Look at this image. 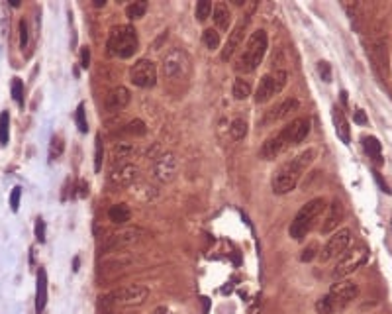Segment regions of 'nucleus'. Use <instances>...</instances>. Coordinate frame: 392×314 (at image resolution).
Masks as SVG:
<instances>
[{"instance_id":"40","label":"nucleus","mask_w":392,"mask_h":314,"mask_svg":"<svg viewBox=\"0 0 392 314\" xmlns=\"http://www.w3.org/2000/svg\"><path fill=\"white\" fill-rule=\"evenodd\" d=\"M20 197H22V189L20 186H14L12 193H10V208L16 212L20 206Z\"/></svg>"},{"instance_id":"23","label":"nucleus","mask_w":392,"mask_h":314,"mask_svg":"<svg viewBox=\"0 0 392 314\" xmlns=\"http://www.w3.org/2000/svg\"><path fill=\"white\" fill-rule=\"evenodd\" d=\"M281 153H285V148H283V144H281V140H279L277 134H273L271 138H267V140L263 142L261 149H259V157L265 159V161L277 159Z\"/></svg>"},{"instance_id":"13","label":"nucleus","mask_w":392,"mask_h":314,"mask_svg":"<svg viewBox=\"0 0 392 314\" xmlns=\"http://www.w3.org/2000/svg\"><path fill=\"white\" fill-rule=\"evenodd\" d=\"M129 81L140 89H151L157 85V65L151 59H140L129 69Z\"/></svg>"},{"instance_id":"6","label":"nucleus","mask_w":392,"mask_h":314,"mask_svg":"<svg viewBox=\"0 0 392 314\" xmlns=\"http://www.w3.org/2000/svg\"><path fill=\"white\" fill-rule=\"evenodd\" d=\"M108 53L114 57H120V59H129L138 51L140 47V39H138V32L134 26H114L108 34L106 41Z\"/></svg>"},{"instance_id":"4","label":"nucleus","mask_w":392,"mask_h":314,"mask_svg":"<svg viewBox=\"0 0 392 314\" xmlns=\"http://www.w3.org/2000/svg\"><path fill=\"white\" fill-rule=\"evenodd\" d=\"M359 296V285L353 281H338L328 295L318 298L316 312L318 314H339L343 312Z\"/></svg>"},{"instance_id":"10","label":"nucleus","mask_w":392,"mask_h":314,"mask_svg":"<svg viewBox=\"0 0 392 314\" xmlns=\"http://www.w3.org/2000/svg\"><path fill=\"white\" fill-rule=\"evenodd\" d=\"M310 128H312V120H310L308 116H300V118H294V120H292L288 126H285L283 130H279L277 136H279V140H281L285 151L290 148L300 146L304 140L308 138Z\"/></svg>"},{"instance_id":"48","label":"nucleus","mask_w":392,"mask_h":314,"mask_svg":"<svg viewBox=\"0 0 392 314\" xmlns=\"http://www.w3.org/2000/svg\"><path fill=\"white\" fill-rule=\"evenodd\" d=\"M79 265H81V259L75 258V259H73V271H75V273L79 271Z\"/></svg>"},{"instance_id":"27","label":"nucleus","mask_w":392,"mask_h":314,"mask_svg":"<svg viewBox=\"0 0 392 314\" xmlns=\"http://www.w3.org/2000/svg\"><path fill=\"white\" fill-rule=\"evenodd\" d=\"M232 94H233V98H235V100H245V98H249L251 83L247 81V79H243V77L235 79V81H233Z\"/></svg>"},{"instance_id":"24","label":"nucleus","mask_w":392,"mask_h":314,"mask_svg":"<svg viewBox=\"0 0 392 314\" xmlns=\"http://www.w3.org/2000/svg\"><path fill=\"white\" fill-rule=\"evenodd\" d=\"M45 304H47V273H45V269H39L36 285V312L43 314Z\"/></svg>"},{"instance_id":"42","label":"nucleus","mask_w":392,"mask_h":314,"mask_svg":"<svg viewBox=\"0 0 392 314\" xmlns=\"http://www.w3.org/2000/svg\"><path fill=\"white\" fill-rule=\"evenodd\" d=\"M36 238L39 243L45 241V222L41 220V218H37L36 220Z\"/></svg>"},{"instance_id":"3","label":"nucleus","mask_w":392,"mask_h":314,"mask_svg":"<svg viewBox=\"0 0 392 314\" xmlns=\"http://www.w3.org/2000/svg\"><path fill=\"white\" fill-rule=\"evenodd\" d=\"M269 47V37L265 30H255L247 41L241 45V51L233 63V69L235 73L239 75H249L253 71H257V67L261 65L263 57L267 53Z\"/></svg>"},{"instance_id":"26","label":"nucleus","mask_w":392,"mask_h":314,"mask_svg":"<svg viewBox=\"0 0 392 314\" xmlns=\"http://www.w3.org/2000/svg\"><path fill=\"white\" fill-rule=\"evenodd\" d=\"M363 148H365V151L369 153V157L373 159L374 163H382V155H380V142L376 140V138H373V136H365L363 138Z\"/></svg>"},{"instance_id":"5","label":"nucleus","mask_w":392,"mask_h":314,"mask_svg":"<svg viewBox=\"0 0 392 314\" xmlns=\"http://www.w3.org/2000/svg\"><path fill=\"white\" fill-rule=\"evenodd\" d=\"M325 208H328V203H325V199H312L310 203H306L296 212V216H294V220L290 222V228H288V236L292 238V240L296 241H302L310 232H312V228L318 224L321 216H323V212H325Z\"/></svg>"},{"instance_id":"17","label":"nucleus","mask_w":392,"mask_h":314,"mask_svg":"<svg viewBox=\"0 0 392 314\" xmlns=\"http://www.w3.org/2000/svg\"><path fill=\"white\" fill-rule=\"evenodd\" d=\"M110 185L114 186H132L138 179H140V167L129 163V161H124V163H118V167H112L110 171Z\"/></svg>"},{"instance_id":"8","label":"nucleus","mask_w":392,"mask_h":314,"mask_svg":"<svg viewBox=\"0 0 392 314\" xmlns=\"http://www.w3.org/2000/svg\"><path fill=\"white\" fill-rule=\"evenodd\" d=\"M147 238V230L140 228V226H127V228H120L116 232H110L104 236V240L100 243L102 254H112V252H122L125 247H132L136 243Z\"/></svg>"},{"instance_id":"30","label":"nucleus","mask_w":392,"mask_h":314,"mask_svg":"<svg viewBox=\"0 0 392 314\" xmlns=\"http://www.w3.org/2000/svg\"><path fill=\"white\" fill-rule=\"evenodd\" d=\"M94 171L100 173L102 163H104V144H102V136L96 134V140H94Z\"/></svg>"},{"instance_id":"47","label":"nucleus","mask_w":392,"mask_h":314,"mask_svg":"<svg viewBox=\"0 0 392 314\" xmlns=\"http://www.w3.org/2000/svg\"><path fill=\"white\" fill-rule=\"evenodd\" d=\"M87 195H89V185L81 183V197H87Z\"/></svg>"},{"instance_id":"9","label":"nucleus","mask_w":392,"mask_h":314,"mask_svg":"<svg viewBox=\"0 0 392 314\" xmlns=\"http://www.w3.org/2000/svg\"><path fill=\"white\" fill-rule=\"evenodd\" d=\"M286 83H288V73L283 71V69H279L275 73L263 75L261 81H259V85H257V89H255V94H253L255 102L257 104H265L269 100H273L277 94L283 93Z\"/></svg>"},{"instance_id":"37","label":"nucleus","mask_w":392,"mask_h":314,"mask_svg":"<svg viewBox=\"0 0 392 314\" xmlns=\"http://www.w3.org/2000/svg\"><path fill=\"white\" fill-rule=\"evenodd\" d=\"M77 126H79V130H81L83 134H87L89 124H87V110H85V102H81V104H79V108H77Z\"/></svg>"},{"instance_id":"33","label":"nucleus","mask_w":392,"mask_h":314,"mask_svg":"<svg viewBox=\"0 0 392 314\" xmlns=\"http://www.w3.org/2000/svg\"><path fill=\"white\" fill-rule=\"evenodd\" d=\"M10 138V114L4 110L0 114V144L6 146Z\"/></svg>"},{"instance_id":"12","label":"nucleus","mask_w":392,"mask_h":314,"mask_svg":"<svg viewBox=\"0 0 392 314\" xmlns=\"http://www.w3.org/2000/svg\"><path fill=\"white\" fill-rule=\"evenodd\" d=\"M367 55L371 59V65H373V71L376 73L378 81L384 85L386 91L388 89V45L384 39H374L373 45L367 49Z\"/></svg>"},{"instance_id":"22","label":"nucleus","mask_w":392,"mask_h":314,"mask_svg":"<svg viewBox=\"0 0 392 314\" xmlns=\"http://www.w3.org/2000/svg\"><path fill=\"white\" fill-rule=\"evenodd\" d=\"M332 118H334V126H336V134L343 144H349L351 142V128H349V122L345 118L343 110L339 106L332 108Z\"/></svg>"},{"instance_id":"34","label":"nucleus","mask_w":392,"mask_h":314,"mask_svg":"<svg viewBox=\"0 0 392 314\" xmlns=\"http://www.w3.org/2000/svg\"><path fill=\"white\" fill-rule=\"evenodd\" d=\"M63 149H65V142L61 136H53L51 138V144H49V157L51 159H59L63 155Z\"/></svg>"},{"instance_id":"49","label":"nucleus","mask_w":392,"mask_h":314,"mask_svg":"<svg viewBox=\"0 0 392 314\" xmlns=\"http://www.w3.org/2000/svg\"><path fill=\"white\" fill-rule=\"evenodd\" d=\"M202 302H204V314L208 312V306H210V302H208V298L206 296H202Z\"/></svg>"},{"instance_id":"16","label":"nucleus","mask_w":392,"mask_h":314,"mask_svg":"<svg viewBox=\"0 0 392 314\" xmlns=\"http://www.w3.org/2000/svg\"><path fill=\"white\" fill-rule=\"evenodd\" d=\"M249 20H251V12L245 14L243 18H239V22L233 26V30L230 32V36H228V41H226V45L222 49V61H230L235 55V51L243 45V34H245V30L249 26Z\"/></svg>"},{"instance_id":"15","label":"nucleus","mask_w":392,"mask_h":314,"mask_svg":"<svg viewBox=\"0 0 392 314\" xmlns=\"http://www.w3.org/2000/svg\"><path fill=\"white\" fill-rule=\"evenodd\" d=\"M177 171L178 161L171 151H165V153H161L153 159L151 173H153V179L159 181V183H171L177 177Z\"/></svg>"},{"instance_id":"20","label":"nucleus","mask_w":392,"mask_h":314,"mask_svg":"<svg viewBox=\"0 0 392 314\" xmlns=\"http://www.w3.org/2000/svg\"><path fill=\"white\" fill-rule=\"evenodd\" d=\"M298 108H300V102H298L296 98H286V100H283L281 104H277L275 108H271V110L267 112V116H265V122H267V124H271V122L285 120V118H288L292 112H296Z\"/></svg>"},{"instance_id":"7","label":"nucleus","mask_w":392,"mask_h":314,"mask_svg":"<svg viewBox=\"0 0 392 314\" xmlns=\"http://www.w3.org/2000/svg\"><path fill=\"white\" fill-rule=\"evenodd\" d=\"M192 69V61L190 55L182 49V47H173L165 59L161 63V71L163 77L169 81V83H180V81H186L188 75Z\"/></svg>"},{"instance_id":"32","label":"nucleus","mask_w":392,"mask_h":314,"mask_svg":"<svg viewBox=\"0 0 392 314\" xmlns=\"http://www.w3.org/2000/svg\"><path fill=\"white\" fill-rule=\"evenodd\" d=\"M194 16L198 22H206L208 16H212V2H210V0H200V2H196Z\"/></svg>"},{"instance_id":"18","label":"nucleus","mask_w":392,"mask_h":314,"mask_svg":"<svg viewBox=\"0 0 392 314\" xmlns=\"http://www.w3.org/2000/svg\"><path fill=\"white\" fill-rule=\"evenodd\" d=\"M345 218V208L341 201H332V204H328L323 216H321V224H320V232L321 234H332V232H338V226L343 222Z\"/></svg>"},{"instance_id":"38","label":"nucleus","mask_w":392,"mask_h":314,"mask_svg":"<svg viewBox=\"0 0 392 314\" xmlns=\"http://www.w3.org/2000/svg\"><path fill=\"white\" fill-rule=\"evenodd\" d=\"M318 75L321 77L323 83H330L332 81V67L328 61H318Z\"/></svg>"},{"instance_id":"29","label":"nucleus","mask_w":392,"mask_h":314,"mask_svg":"<svg viewBox=\"0 0 392 314\" xmlns=\"http://www.w3.org/2000/svg\"><path fill=\"white\" fill-rule=\"evenodd\" d=\"M230 136L233 140H237V142L243 140L247 136V122L243 118H235L232 122V126H230Z\"/></svg>"},{"instance_id":"28","label":"nucleus","mask_w":392,"mask_h":314,"mask_svg":"<svg viewBox=\"0 0 392 314\" xmlns=\"http://www.w3.org/2000/svg\"><path fill=\"white\" fill-rule=\"evenodd\" d=\"M145 12H147V2L145 0H136V2H132V4L125 6V16L129 20L143 18Z\"/></svg>"},{"instance_id":"31","label":"nucleus","mask_w":392,"mask_h":314,"mask_svg":"<svg viewBox=\"0 0 392 314\" xmlns=\"http://www.w3.org/2000/svg\"><path fill=\"white\" fill-rule=\"evenodd\" d=\"M202 41H204V45L210 49V51H214L220 47V43H222V39H220V34L212 30V28H208V30H204L202 32Z\"/></svg>"},{"instance_id":"44","label":"nucleus","mask_w":392,"mask_h":314,"mask_svg":"<svg viewBox=\"0 0 392 314\" xmlns=\"http://www.w3.org/2000/svg\"><path fill=\"white\" fill-rule=\"evenodd\" d=\"M81 65H83L85 69L90 65V49L89 47H83V49H81Z\"/></svg>"},{"instance_id":"45","label":"nucleus","mask_w":392,"mask_h":314,"mask_svg":"<svg viewBox=\"0 0 392 314\" xmlns=\"http://www.w3.org/2000/svg\"><path fill=\"white\" fill-rule=\"evenodd\" d=\"M374 179L378 181V185H380V191H384V193H390V189H388V186H386V183H384V181L380 179V175H378V173H374Z\"/></svg>"},{"instance_id":"11","label":"nucleus","mask_w":392,"mask_h":314,"mask_svg":"<svg viewBox=\"0 0 392 314\" xmlns=\"http://www.w3.org/2000/svg\"><path fill=\"white\" fill-rule=\"evenodd\" d=\"M367 259H369V247H367L365 243H359L355 247L347 249V252L339 258L338 265H336V269H334V277L343 279V277H347V275H351V273L357 271L363 263H367Z\"/></svg>"},{"instance_id":"39","label":"nucleus","mask_w":392,"mask_h":314,"mask_svg":"<svg viewBox=\"0 0 392 314\" xmlns=\"http://www.w3.org/2000/svg\"><path fill=\"white\" fill-rule=\"evenodd\" d=\"M18 28H20V47L24 49V47H28V39H30V34H28V24H26V20H20Z\"/></svg>"},{"instance_id":"50","label":"nucleus","mask_w":392,"mask_h":314,"mask_svg":"<svg viewBox=\"0 0 392 314\" xmlns=\"http://www.w3.org/2000/svg\"><path fill=\"white\" fill-rule=\"evenodd\" d=\"M94 6L100 8V6H106V0H94Z\"/></svg>"},{"instance_id":"35","label":"nucleus","mask_w":392,"mask_h":314,"mask_svg":"<svg viewBox=\"0 0 392 314\" xmlns=\"http://www.w3.org/2000/svg\"><path fill=\"white\" fill-rule=\"evenodd\" d=\"M12 98L18 102L20 106H24V83L18 77L12 81Z\"/></svg>"},{"instance_id":"25","label":"nucleus","mask_w":392,"mask_h":314,"mask_svg":"<svg viewBox=\"0 0 392 314\" xmlns=\"http://www.w3.org/2000/svg\"><path fill=\"white\" fill-rule=\"evenodd\" d=\"M108 218H110V222H114L118 226H124V224L132 220V210H129V206L125 203L112 204L110 210H108Z\"/></svg>"},{"instance_id":"41","label":"nucleus","mask_w":392,"mask_h":314,"mask_svg":"<svg viewBox=\"0 0 392 314\" xmlns=\"http://www.w3.org/2000/svg\"><path fill=\"white\" fill-rule=\"evenodd\" d=\"M316 254H318V245H316V243H310V245L302 252L300 261H312V259L316 258Z\"/></svg>"},{"instance_id":"36","label":"nucleus","mask_w":392,"mask_h":314,"mask_svg":"<svg viewBox=\"0 0 392 314\" xmlns=\"http://www.w3.org/2000/svg\"><path fill=\"white\" fill-rule=\"evenodd\" d=\"M125 134H129V136H143L147 128H145V124H143L142 120H132L127 126L124 128Z\"/></svg>"},{"instance_id":"2","label":"nucleus","mask_w":392,"mask_h":314,"mask_svg":"<svg viewBox=\"0 0 392 314\" xmlns=\"http://www.w3.org/2000/svg\"><path fill=\"white\" fill-rule=\"evenodd\" d=\"M147 298H149V289L145 285L134 283V285H125V287L114 289L106 295H102L98 298L96 306L102 314H114L120 308L142 306Z\"/></svg>"},{"instance_id":"14","label":"nucleus","mask_w":392,"mask_h":314,"mask_svg":"<svg viewBox=\"0 0 392 314\" xmlns=\"http://www.w3.org/2000/svg\"><path fill=\"white\" fill-rule=\"evenodd\" d=\"M351 230L349 228H343V230H338L330 236V240L325 241V245L321 247L320 252V259L321 261H332V259L339 258L347 252V247L351 245Z\"/></svg>"},{"instance_id":"1","label":"nucleus","mask_w":392,"mask_h":314,"mask_svg":"<svg viewBox=\"0 0 392 314\" xmlns=\"http://www.w3.org/2000/svg\"><path fill=\"white\" fill-rule=\"evenodd\" d=\"M316 155H318L316 149L308 148L300 151L298 155H294L292 159H288L286 163H283L281 169L275 173L273 181H271L273 193L275 195H288V193H292L296 189V185H298L302 173L314 163Z\"/></svg>"},{"instance_id":"43","label":"nucleus","mask_w":392,"mask_h":314,"mask_svg":"<svg viewBox=\"0 0 392 314\" xmlns=\"http://www.w3.org/2000/svg\"><path fill=\"white\" fill-rule=\"evenodd\" d=\"M353 120H355L359 126H367V124H369V118L365 116V112L359 110V108L355 110V116H353Z\"/></svg>"},{"instance_id":"46","label":"nucleus","mask_w":392,"mask_h":314,"mask_svg":"<svg viewBox=\"0 0 392 314\" xmlns=\"http://www.w3.org/2000/svg\"><path fill=\"white\" fill-rule=\"evenodd\" d=\"M153 314H171V310H169L167 306H157V308L153 310Z\"/></svg>"},{"instance_id":"21","label":"nucleus","mask_w":392,"mask_h":314,"mask_svg":"<svg viewBox=\"0 0 392 314\" xmlns=\"http://www.w3.org/2000/svg\"><path fill=\"white\" fill-rule=\"evenodd\" d=\"M212 22L220 32H228L232 26V10L226 2H216L212 6Z\"/></svg>"},{"instance_id":"19","label":"nucleus","mask_w":392,"mask_h":314,"mask_svg":"<svg viewBox=\"0 0 392 314\" xmlns=\"http://www.w3.org/2000/svg\"><path fill=\"white\" fill-rule=\"evenodd\" d=\"M129 100H132L129 91H127L125 87H122V85H118V87H114V89L106 94L104 106H106L108 112H118V110H124L125 106L129 104Z\"/></svg>"}]
</instances>
